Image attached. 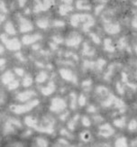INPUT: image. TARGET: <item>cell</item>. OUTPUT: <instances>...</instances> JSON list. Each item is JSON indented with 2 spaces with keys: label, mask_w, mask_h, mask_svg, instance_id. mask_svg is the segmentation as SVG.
Here are the masks:
<instances>
[{
  "label": "cell",
  "mask_w": 137,
  "mask_h": 147,
  "mask_svg": "<svg viewBox=\"0 0 137 147\" xmlns=\"http://www.w3.org/2000/svg\"><path fill=\"white\" fill-rule=\"evenodd\" d=\"M114 133L113 129H100L99 132V135L102 136H105V137H108Z\"/></svg>",
  "instance_id": "obj_18"
},
{
  "label": "cell",
  "mask_w": 137,
  "mask_h": 147,
  "mask_svg": "<svg viewBox=\"0 0 137 147\" xmlns=\"http://www.w3.org/2000/svg\"><path fill=\"white\" fill-rule=\"evenodd\" d=\"M81 139L83 140V141H88V140L90 139V135L89 133H88V132H84V133H82L81 134Z\"/></svg>",
  "instance_id": "obj_29"
},
{
  "label": "cell",
  "mask_w": 137,
  "mask_h": 147,
  "mask_svg": "<svg viewBox=\"0 0 137 147\" xmlns=\"http://www.w3.org/2000/svg\"><path fill=\"white\" fill-rule=\"evenodd\" d=\"M117 89H118V92L120 93V94H124V89L122 88V86L119 83L117 84Z\"/></svg>",
  "instance_id": "obj_41"
},
{
  "label": "cell",
  "mask_w": 137,
  "mask_h": 147,
  "mask_svg": "<svg viewBox=\"0 0 137 147\" xmlns=\"http://www.w3.org/2000/svg\"><path fill=\"white\" fill-rule=\"evenodd\" d=\"M71 10H72V7L69 4L62 5L60 6V15H66L68 12H70Z\"/></svg>",
  "instance_id": "obj_14"
},
{
  "label": "cell",
  "mask_w": 137,
  "mask_h": 147,
  "mask_svg": "<svg viewBox=\"0 0 137 147\" xmlns=\"http://www.w3.org/2000/svg\"><path fill=\"white\" fill-rule=\"evenodd\" d=\"M36 23H37V25H38L40 28L44 29V28H46L48 26L49 22H48L47 19H39L37 22H36Z\"/></svg>",
  "instance_id": "obj_19"
},
{
  "label": "cell",
  "mask_w": 137,
  "mask_h": 147,
  "mask_svg": "<svg viewBox=\"0 0 137 147\" xmlns=\"http://www.w3.org/2000/svg\"><path fill=\"white\" fill-rule=\"evenodd\" d=\"M32 83H33V79L30 76H26L23 80V86L24 87H29V86H31Z\"/></svg>",
  "instance_id": "obj_23"
},
{
  "label": "cell",
  "mask_w": 137,
  "mask_h": 147,
  "mask_svg": "<svg viewBox=\"0 0 137 147\" xmlns=\"http://www.w3.org/2000/svg\"><path fill=\"white\" fill-rule=\"evenodd\" d=\"M79 22H81V15H74L71 16V23L73 26H77Z\"/></svg>",
  "instance_id": "obj_13"
},
{
  "label": "cell",
  "mask_w": 137,
  "mask_h": 147,
  "mask_svg": "<svg viewBox=\"0 0 137 147\" xmlns=\"http://www.w3.org/2000/svg\"><path fill=\"white\" fill-rule=\"evenodd\" d=\"M53 42L56 43H62V38H60V36H53Z\"/></svg>",
  "instance_id": "obj_36"
},
{
  "label": "cell",
  "mask_w": 137,
  "mask_h": 147,
  "mask_svg": "<svg viewBox=\"0 0 137 147\" xmlns=\"http://www.w3.org/2000/svg\"><path fill=\"white\" fill-rule=\"evenodd\" d=\"M98 92L99 94H101V95H106L107 94V89L106 88H104V87H99V88H98Z\"/></svg>",
  "instance_id": "obj_33"
},
{
  "label": "cell",
  "mask_w": 137,
  "mask_h": 147,
  "mask_svg": "<svg viewBox=\"0 0 137 147\" xmlns=\"http://www.w3.org/2000/svg\"><path fill=\"white\" fill-rule=\"evenodd\" d=\"M95 53V51L94 50H91L88 45V43H84V50H83V54L85 55H88V56H92V55Z\"/></svg>",
  "instance_id": "obj_16"
},
{
  "label": "cell",
  "mask_w": 137,
  "mask_h": 147,
  "mask_svg": "<svg viewBox=\"0 0 137 147\" xmlns=\"http://www.w3.org/2000/svg\"><path fill=\"white\" fill-rule=\"evenodd\" d=\"M122 75H123V80L125 82H126V75H125V73H123Z\"/></svg>",
  "instance_id": "obj_48"
},
{
  "label": "cell",
  "mask_w": 137,
  "mask_h": 147,
  "mask_svg": "<svg viewBox=\"0 0 137 147\" xmlns=\"http://www.w3.org/2000/svg\"><path fill=\"white\" fill-rule=\"evenodd\" d=\"M46 79H47V74L46 72H44V71H41L39 73V75L36 77L35 80L36 82H38V83H43L46 80Z\"/></svg>",
  "instance_id": "obj_15"
},
{
  "label": "cell",
  "mask_w": 137,
  "mask_h": 147,
  "mask_svg": "<svg viewBox=\"0 0 137 147\" xmlns=\"http://www.w3.org/2000/svg\"><path fill=\"white\" fill-rule=\"evenodd\" d=\"M63 2H65L66 4H71V2H72V0H62Z\"/></svg>",
  "instance_id": "obj_47"
},
{
  "label": "cell",
  "mask_w": 137,
  "mask_h": 147,
  "mask_svg": "<svg viewBox=\"0 0 137 147\" xmlns=\"http://www.w3.org/2000/svg\"><path fill=\"white\" fill-rule=\"evenodd\" d=\"M39 104V100L38 99H34L33 101L29 102L26 105H23V106H18V105H14L11 107V110L13 112L16 113V114H23L27 111H30L32 108H33Z\"/></svg>",
  "instance_id": "obj_1"
},
{
  "label": "cell",
  "mask_w": 137,
  "mask_h": 147,
  "mask_svg": "<svg viewBox=\"0 0 137 147\" xmlns=\"http://www.w3.org/2000/svg\"><path fill=\"white\" fill-rule=\"evenodd\" d=\"M2 80H3V83H4V84L8 85L10 82H12L13 80H14V74H13L10 70H8V71H6V72L3 75Z\"/></svg>",
  "instance_id": "obj_11"
},
{
  "label": "cell",
  "mask_w": 137,
  "mask_h": 147,
  "mask_svg": "<svg viewBox=\"0 0 137 147\" xmlns=\"http://www.w3.org/2000/svg\"><path fill=\"white\" fill-rule=\"evenodd\" d=\"M103 7H104V6H100L97 7V9H96V14H98V13L100 12V10L103 9Z\"/></svg>",
  "instance_id": "obj_42"
},
{
  "label": "cell",
  "mask_w": 137,
  "mask_h": 147,
  "mask_svg": "<svg viewBox=\"0 0 137 147\" xmlns=\"http://www.w3.org/2000/svg\"><path fill=\"white\" fill-rule=\"evenodd\" d=\"M60 76H61L64 79H66V80H70V81H73V82L77 81L75 76L72 74V72H71L70 70L61 69V70H60Z\"/></svg>",
  "instance_id": "obj_4"
},
{
  "label": "cell",
  "mask_w": 137,
  "mask_h": 147,
  "mask_svg": "<svg viewBox=\"0 0 137 147\" xmlns=\"http://www.w3.org/2000/svg\"><path fill=\"white\" fill-rule=\"evenodd\" d=\"M5 31L6 32L9 34H16V29L14 27V25L12 24V23L7 22L5 25Z\"/></svg>",
  "instance_id": "obj_12"
},
{
  "label": "cell",
  "mask_w": 137,
  "mask_h": 147,
  "mask_svg": "<svg viewBox=\"0 0 137 147\" xmlns=\"http://www.w3.org/2000/svg\"><path fill=\"white\" fill-rule=\"evenodd\" d=\"M105 30L108 34H117L120 31V27L118 26V24H114V23H106L105 25Z\"/></svg>",
  "instance_id": "obj_9"
},
{
  "label": "cell",
  "mask_w": 137,
  "mask_h": 147,
  "mask_svg": "<svg viewBox=\"0 0 137 147\" xmlns=\"http://www.w3.org/2000/svg\"><path fill=\"white\" fill-rule=\"evenodd\" d=\"M82 124L85 125V126H89L90 125V120L87 117V116H83L82 117Z\"/></svg>",
  "instance_id": "obj_32"
},
{
  "label": "cell",
  "mask_w": 137,
  "mask_h": 147,
  "mask_svg": "<svg viewBox=\"0 0 137 147\" xmlns=\"http://www.w3.org/2000/svg\"><path fill=\"white\" fill-rule=\"evenodd\" d=\"M115 145L116 146H126L127 145L126 139H125V137H121V138L117 139L116 142H115Z\"/></svg>",
  "instance_id": "obj_22"
},
{
  "label": "cell",
  "mask_w": 137,
  "mask_h": 147,
  "mask_svg": "<svg viewBox=\"0 0 137 147\" xmlns=\"http://www.w3.org/2000/svg\"><path fill=\"white\" fill-rule=\"evenodd\" d=\"M55 26H57V27H61V26H64V23H63L62 21H55L54 23H53Z\"/></svg>",
  "instance_id": "obj_37"
},
{
  "label": "cell",
  "mask_w": 137,
  "mask_h": 147,
  "mask_svg": "<svg viewBox=\"0 0 137 147\" xmlns=\"http://www.w3.org/2000/svg\"><path fill=\"white\" fill-rule=\"evenodd\" d=\"M90 36H91L92 40L94 41V43H100V39H99V37H98V35H96L95 34H90Z\"/></svg>",
  "instance_id": "obj_35"
},
{
  "label": "cell",
  "mask_w": 137,
  "mask_h": 147,
  "mask_svg": "<svg viewBox=\"0 0 137 147\" xmlns=\"http://www.w3.org/2000/svg\"><path fill=\"white\" fill-rule=\"evenodd\" d=\"M114 124L117 127L123 128L125 125V118H121V119H116L114 121Z\"/></svg>",
  "instance_id": "obj_21"
},
{
  "label": "cell",
  "mask_w": 137,
  "mask_h": 147,
  "mask_svg": "<svg viewBox=\"0 0 137 147\" xmlns=\"http://www.w3.org/2000/svg\"><path fill=\"white\" fill-rule=\"evenodd\" d=\"M93 24H94V20L93 19H90V20H88V21L85 22V23H84V25H83V29H84V31L88 32V28H89L90 26H92Z\"/></svg>",
  "instance_id": "obj_24"
},
{
  "label": "cell",
  "mask_w": 137,
  "mask_h": 147,
  "mask_svg": "<svg viewBox=\"0 0 137 147\" xmlns=\"http://www.w3.org/2000/svg\"><path fill=\"white\" fill-rule=\"evenodd\" d=\"M133 26L137 29V20H134V21L133 22Z\"/></svg>",
  "instance_id": "obj_46"
},
{
  "label": "cell",
  "mask_w": 137,
  "mask_h": 147,
  "mask_svg": "<svg viewBox=\"0 0 137 147\" xmlns=\"http://www.w3.org/2000/svg\"><path fill=\"white\" fill-rule=\"evenodd\" d=\"M66 107V102L63 100L62 98L60 97H56L53 98L51 101V105L50 107V109L51 111L56 113H59L60 111H62L63 109Z\"/></svg>",
  "instance_id": "obj_2"
},
{
  "label": "cell",
  "mask_w": 137,
  "mask_h": 147,
  "mask_svg": "<svg viewBox=\"0 0 137 147\" xmlns=\"http://www.w3.org/2000/svg\"><path fill=\"white\" fill-rule=\"evenodd\" d=\"M88 112H91V113L96 112V107H95L94 106H89V107L88 108Z\"/></svg>",
  "instance_id": "obj_40"
},
{
  "label": "cell",
  "mask_w": 137,
  "mask_h": 147,
  "mask_svg": "<svg viewBox=\"0 0 137 147\" xmlns=\"http://www.w3.org/2000/svg\"><path fill=\"white\" fill-rule=\"evenodd\" d=\"M42 38V36L40 34H32V35H24L23 39H22V41H23V43L24 44H31L33 43H35L36 41H38L39 39Z\"/></svg>",
  "instance_id": "obj_6"
},
{
  "label": "cell",
  "mask_w": 137,
  "mask_h": 147,
  "mask_svg": "<svg viewBox=\"0 0 137 147\" xmlns=\"http://www.w3.org/2000/svg\"><path fill=\"white\" fill-rule=\"evenodd\" d=\"M24 122H25V124H27L28 126L34 127V126L36 125V120H34L33 117H31V116H27V117H25Z\"/></svg>",
  "instance_id": "obj_17"
},
{
  "label": "cell",
  "mask_w": 137,
  "mask_h": 147,
  "mask_svg": "<svg viewBox=\"0 0 137 147\" xmlns=\"http://www.w3.org/2000/svg\"><path fill=\"white\" fill-rule=\"evenodd\" d=\"M80 41H81V37L79 35H73L67 40L66 43L69 46H77L79 44Z\"/></svg>",
  "instance_id": "obj_8"
},
{
  "label": "cell",
  "mask_w": 137,
  "mask_h": 147,
  "mask_svg": "<svg viewBox=\"0 0 137 147\" xmlns=\"http://www.w3.org/2000/svg\"><path fill=\"white\" fill-rule=\"evenodd\" d=\"M136 128H137V122L134 119L131 120L130 123L128 124V129L131 130V131H133V130L136 129Z\"/></svg>",
  "instance_id": "obj_27"
},
{
  "label": "cell",
  "mask_w": 137,
  "mask_h": 147,
  "mask_svg": "<svg viewBox=\"0 0 137 147\" xmlns=\"http://www.w3.org/2000/svg\"><path fill=\"white\" fill-rule=\"evenodd\" d=\"M134 51H135V52L137 53V45L135 47H134Z\"/></svg>",
  "instance_id": "obj_50"
},
{
  "label": "cell",
  "mask_w": 137,
  "mask_h": 147,
  "mask_svg": "<svg viewBox=\"0 0 137 147\" xmlns=\"http://www.w3.org/2000/svg\"><path fill=\"white\" fill-rule=\"evenodd\" d=\"M32 30H33L32 23L24 18H20V31L22 33H26Z\"/></svg>",
  "instance_id": "obj_5"
},
{
  "label": "cell",
  "mask_w": 137,
  "mask_h": 147,
  "mask_svg": "<svg viewBox=\"0 0 137 147\" xmlns=\"http://www.w3.org/2000/svg\"><path fill=\"white\" fill-rule=\"evenodd\" d=\"M19 86V82L17 81V80H13L12 82H10L9 84H8V89H16L17 87Z\"/></svg>",
  "instance_id": "obj_28"
},
{
  "label": "cell",
  "mask_w": 137,
  "mask_h": 147,
  "mask_svg": "<svg viewBox=\"0 0 137 147\" xmlns=\"http://www.w3.org/2000/svg\"><path fill=\"white\" fill-rule=\"evenodd\" d=\"M60 133H61V135H63V136H68V135H69V134L67 133V131H66V130H64V129H62V130H61V132H60Z\"/></svg>",
  "instance_id": "obj_45"
},
{
  "label": "cell",
  "mask_w": 137,
  "mask_h": 147,
  "mask_svg": "<svg viewBox=\"0 0 137 147\" xmlns=\"http://www.w3.org/2000/svg\"><path fill=\"white\" fill-rule=\"evenodd\" d=\"M1 39L3 40V43H5L6 48H8L9 50L16 51L20 49V43L17 39H13V40H7L5 36H4V34L1 35Z\"/></svg>",
  "instance_id": "obj_3"
},
{
  "label": "cell",
  "mask_w": 137,
  "mask_h": 147,
  "mask_svg": "<svg viewBox=\"0 0 137 147\" xmlns=\"http://www.w3.org/2000/svg\"><path fill=\"white\" fill-rule=\"evenodd\" d=\"M35 96V93L32 90L29 91H24V92H21L17 95V99L20 101H26L29 98H31L32 97Z\"/></svg>",
  "instance_id": "obj_7"
},
{
  "label": "cell",
  "mask_w": 137,
  "mask_h": 147,
  "mask_svg": "<svg viewBox=\"0 0 137 147\" xmlns=\"http://www.w3.org/2000/svg\"><path fill=\"white\" fill-rule=\"evenodd\" d=\"M37 143H38V144L41 145V146H47V144H48V143L46 142V140L43 139V138H38V139H37Z\"/></svg>",
  "instance_id": "obj_31"
},
{
  "label": "cell",
  "mask_w": 137,
  "mask_h": 147,
  "mask_svg": "<svg viewBox=\"0 0 137 147\" xmlns=\"http://www.w3.org/2000/svg\"><path fill=\"white\" fill-rule=\"evenodd\" d=\"M16 70V72L17 75H19V76H23L24 75V70L23 69H19V68H16L15 69Z\"/></svg>",
  "instance_id": "obj_38"
},
{
  "label": "cell",
  "mask_w": 137,
  "mask_h": 147,
  "mask_svg": "<svg viewBox=\"0 0 137 147\" xmlns=\"http://www.w3.org/2000/svg\"><path fill=\"white\" fill-rule=\"evenodd\" d=\"M84 4V1L82 0H79L77 2V7L79 8V9H90V6H86V5H83Z\"/></svg>",
  "instance_id": "obj_26"
},
{
  "label": "cell",
  "mask_w": 137,
  "mask_h": 147,
  "mask_svg": "<svg viewBox=\"0 0 137 147\" xmlns=\"http://www.w3.org/2000/svg\"><path fill=\"white\" fill-rule=\"evenodd\" d=\"M41 90H42V93H43V95H45V96L51 95V93L55 90V85L53 84V82L51 81L49 84H48L47 87H45V88H42Z\"/></svg>",
  "instance_id": "obj_10"
},
{
  "label": "cell",
  "mask_w": 137,
  "mask_h": 147,
  "mask_svg": "<svg viewBox=\"0 0 137 147\" xmlns=\"http://www.w3.org/2000/svg\"><path fill=\"white\" fill-rule=\"evenodd\" d=\"M91 84V80L90 79H88V80H85V81L82 82L83 87H87V86H89Z\"/></svg>",
  "instance_id": "obj_39"
},
{
  "label": "cell",
  "mask_w": 137,
  "mask_h": 147,
  "mask_svg": "<svg viewBox=\"0 0 137 147\" xmlns=\"http://www.w3.org/2000/svg\"><path fill=\"white\" fill-rule=\"evenodd\" d=\"M105 64H106V62H105L104 60H102V59H100V60H98V62L96 63V65H97V67H98V69H99V70H100V69H101L102 67H103V66L105 65Z\"/></svg>",
  "instance_id": "obj_34"
},
{
  "label": "cell",
  "mask_w": 137,
  "mask_h": 147,
  "mask_svg": "<svg viewBox=\"0 0 137 147\" xmlns=\"http://www.w3.org/2000/svg\"><path fill=\"white\" fill-rule=\"evenodd\" d=\"M78 101V104H79V106H80V107H83L84 105L86 104V97H84L83 95H80Z\"/></svg>",
  "instance_id": "obj_30"
},
{
  "label": "cell",
  "mask_w": 137,
  "mask_h": 147,
  "mask_svg": "<svg viewBox=\"0 0 137 147\" xmlns=\"http://www.w3.org/2000/svg\"><path fill=\"white\" fill-rule=\"evenodd\" d=\"M50 46L51 47V49H56V45L53 43H50Z\"/></svg>",
  "instance_id": "obj_49"
},
{
  "label": "cell",
  "mask_w": 137,
  "mask_h": 147,
  "mask_svg": "<svg viewBox=\"0 0 137 147\" xmlns=\"http://www.w3.org/2000/svg\"><path fill=\"white\" fill-rule=\"evenodd\" d=\"M105 49L106 51H113L115 50L113 45L111 44V40L110 39H106L105 40Z\"/></svg>",
  "instance_id": "obj_20"
},
{
  "label": "cell",
  "mask_w": 137,
  "mask_h": 147,
  "mask_svg": "<svg viewBox=\"0 0 137 147\" xmlns=\"http://www.w3.org/2000/svg\"><path fill=\"white\" fill-rule=\"evenodd\" d=\"M68 116V112H66L64 115H62V116H60V119L61 120H65V118H66V116Z\"/></svg>",
  "instance_id": "obj_44"
},
{
  "label": "cell",
  "mask_w": 137,
  "mask_h": 147,
  "mask_svg": "<svg viewBox=\"0 0 137 147\" xmlns=\"http://www.w3.org/2000/svg\"><path fill=\"white\" fill-rule=\"evenodd\" d=\"M78 118V116L77 115V116H74V118H73V119L71 120V121L69 122V124H68V126H69V128H70L71 130H74L75 123L77 122Z\"/></svg>",
  "instance_id": "obj_25"
},
{
  "label": "cell",
  "mask_w": 137,
  "mask_h": 147,
  "mask_svg": "<svg viewBox=\"0 0 137 147\" xmlns=\"http://www.w3.org/2000/svg\"><path fill=\"white\" fill-rule=\"evenodd\" d=\"M25 1H26V0H19L20 6H24V3H25Z\"/></svg>",
  "instance_id": "obj_43"
}]
</instances>
